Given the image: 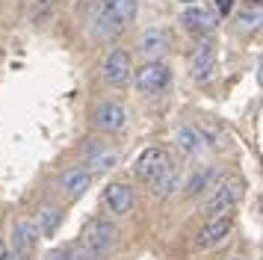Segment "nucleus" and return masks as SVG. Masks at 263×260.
I'll list each match as a JSON object with an SVG mask.
<instances>
[{"mask_svg": "<svg viewBox=\"0 0 263 260\" xmlns=\"http://www.w3.org/2000/svg\"><path fill=\"white\" fill-rule=\"evenodd\" d=\"M139 50H142V57H148V59H160L168 50V33L163 27L145 30L142 39H139Z\"/></svg>", "mask_w": 263, "mask_h": 260, "instance_id": "11", "label": "nucleus"}, {"mask_svg": "<svg viewBox=\"0 0 263 260\" xmlns=\"http://www.w3.org/2000/svg\"><path fill=\"white\" fill-rule=\"evenodd\" d=\"M130 74H133L130 53L121 50V47L109 50V57L104 59V80H107L109 86H124V83L130 80Z\"/></svg>", "mask_w": 263, "mask_h": 260, "instance_id": "5", "label": "nucleus"}, {"mask_svg": "<svg viewBox=\"0 0 263 260\" xmlns=\"http://www.w3.org/2000/svg\"><path fill=\"white\" fill-rule=\"evenodd\" d=\"M60 219H62V213L57 210V207H42V210H39V216H36V231L42 236H53V234H57V225H60Z\"/></svg>", "mask_w": 263, "mask_h": 260, "instance_id": "14", "label": "nucleus"}, {"mask_svg": "<svg viewBox=\"0 0 263 260\" xmlns=\"http://www.w3.org/2000/svg\"><path fill=\"white\" fill-rule=\"evenodd\" d=\"M39 243V231L33 222H15L12 225V246H15V254L21 257H30L33 248Z\"/></svg>", "mask_w": 263, "mask_h": 260, "instance_id": "10", "label": "nucleus"}, {"mask_svg": "<svg viewBox=\"0 0 263 260\" xmlns=\"http://www.w3.org/2000/svg\"><path fill=\"white\" fill-rule=\"evenodd\" d=\"M3 254H6V246H3V239H0V260H3Z\"/></svg>", "mask_w": 263, "mask_h": 260, "instance_id": "24", "label": "nucleus"}, {"mask_svg": "<svg viewBox=\"0 0 263 260\" xmlns=\"http://www.w3.org/2000/svg\"><path fill=\"white\" fill-rule=\"evenodd\" d=\"M3 260H27V257H21V254H15L12 251V254H3Z\"/></svg>", "mask_w": 263, "mask_h": 260, "instance_id": "23", "label": "nucleus"}, {"mask_svg": "<svg viewBox=\"0 0 263 260\" xmlns=\"http://www.w3.org/2000/svg\"><path fill=\"white\" fill-rule=\"evenodd\" d=\"M136 177L154 187V192L160 195H168L172 189L178 187V177H175V165H172V157H168L166 148H145L136 160Z\"/></svg>", "mask_w": 263, "mask_h": 260, "instance_id": "1", "label": "nucleus"}, {"mask_svg": "<svg viewBox=\"0 0 263 260\" xmlns=\"http://www.w3.org/2000/svg\"><path fill=\"white\" fill-rule=\"evenodd\" d=\"M180 24L195 35H210L216 30V15L210 9L198 6V3H192V6H186L180 12Z\"/></svg>", "mask_w": 263, "mask_h": 260, "instance_id": "7", "label": "nucleus"}, {"mask_svg": "<svg viewBox=\"0 0 263 260\" xmlns=\"http://www.w3.org/2000/svg\"><path fill=\"white\" fill-rule=\"evenodd\" d=\"M175 139H178V145H180V151H186V154H198L201 151V133L195 127H180L178 133H175Z\"/></svg>", "mask_w": 263, "mask_h": 260, "instance_id": "16", "label": "nucleus"}, {"mask_svg": "<svg viewBox=\"0 0 263 260\" xmlns=\"http://www.w3.org/2000/svg\"><path fill=\"white\" fill-rule=\"evenodd\" d=\"M168 80H172V71H168V65L163 59H148L142 68H136V74H133V86L142 95L163 92L168 86Z\"/></svg>", "mask_w": 263, "mask_h": 260, "instance_id": "4", "label": "nucleus"}, {"mask_svg": "<svg viewBox=\"0 0 263 260\" xmlns=\"http://www.w3.org/2000/svg\"><path fill=\"white\" fill-rule=\"evenodd\" d=\"M121 30H124V24L109 9H101V15H98V33L104 35V39H109V35H119Z\"/></svg>", "mask_w": 263, "mask_h": 260, "instance_id": "17", "label": "nucleus"}, {"mask_svg": "<svg viewBox=\"0 0 263 260\" xmlns=\"http://www.w3.org/2000/svg\"><path fill=\"white\" fill-rule=\"evenodd\" d=\"M104 201H107L109 213L124 216V213H130V207H133V189L127 187V183H109L107 192H104Z\"/></svg>", "mask_w": 263, "mask_h": 260, "instance_id": "12", "label": "nucleus"}, {"mask_svg": "<svg viewBox=\"0 0 263 260\" xmlns=\"http://www.w3.org/2000/svg\"><path fill=\"white\" fill-rule=\"evenodd\" d=\"M116 236H119L116 225L109 222V219L95 216V219H89V222H86V228H83V248H89L95 257H104L107 251H112V246H116Z\"/></svg>", "mask_w": 263, "mask_h": 260, "instance_id": "3", "label": "nucleus"}, {"mask_svg": "<svg viewBox=\"0 0 263 260\" xmlns=\"http://www.w3.org/2000/svg\"><path fill=\"white\" fill-rule=\"evenodd\" d=\"M104 9H109L124 27L136 18V0H104Z\"/></svg>", "mask_w": 263, "mask_h": 260, "instance_id": "15", "label": "nucleus"}, {"mask_svg": "<svg viewBox=\"0 0 263 260\" xmlns=\"http://www.w3.org/2000/svg\"><path fill=\"white\" fill-rule=\"evenodd\" d=\"M234 260H242V257H234Z\"/></svg>", "mask_w": 263, "mask_h": 260, "instance_id": "26", "label": "nucleus"}, {"mask_svg": "<svg viewBox=\"0 0 263 260\" xmlns=\"http://www.w3.org/2000/svg\"><path fill=\"white\" fill-rule=\"evenodd\" d=\"M216 9L222 12V15H228V12L234 9V0H216Z\"/></svg>", "mask_w": 263, "mask_h": 260, "instance_id": "21", "label": "nucleus"}, {"mask_svg": "<svg viewBox=\"0 0 263 260\" xmlns=\"http://www.w3.org/2000/svg\"><path fill=\"white\" fill-rule=\"evenodd\" d=\"M95 124L101 130H107V133H116L127 124V109L116 101H104V104H98L95 109Z\"/></svg>", "mask_w": 263, "mask_h": 260, "instance_id": "8", "label": "nucleus"}, {"mask_svg": "<svg viewBox=\"0 0 263 260\" xmlns=\"http://www.w3.org/2000/svg\"><path fill=\"white\" fill-rule=\"evenodd\" d=\"M48 260H68V248H57V251H50Z\"/></svg>", "mask_w": 263, "mask_h": 260, "instance_id": "22", "label": "nucleus"}, {"mask_svg": "<svg viewBox=\"0 0 263 260\" xmlns=\"http://www.w3.org/2000/svg\"><path fill=\"white\" fill-rule=\"evenodd\" d=\"M116 160H119V154L104 151V154H98V157H92V169H95V172H107V169L116 165Z\"/></svg>", "mask_w": 263, "mask_h": 260, "instance_id": "18", "label": "nucleus"}, {"mask_svg": "<svg viewBox=\"0 0 263 260\" xmlns=\"http://www.w3.org/2000/svg\"><path fill=\"white\" fill-rule=\"evenodd\" d=\"M254 3H260V0H254Z\"/></svg>", "mask_w": 263, "mask_h": 260, "instance_id": "27", "label": "nucleus"}, {"mask_svg": "<svg viewBox=\"0 0 263 260\" xmlns=\"http://www.w3.org/2000/svg\"><path fill=\"white\" fill-rule=\"evenodd\" d=\"M242 195H246V180L231 175L219 187H213L210 198L204 201V210L210 213V216H225V213H231L242 201Z\"/></svg>", "mask_w": 263, "mask_h": 260, "instance_id": "2", "label": "nucleus"}, {"mask_svg": "<svg viewBox=\"0 0 263 260\" xmlns=\"http://www.w3.org/2000/svg\"><path fill=\"white\" fill-rule=\"evenodd\" d=\"M207 183H210V172H207V175H195L192 177V183L186 187V192H190V195H198L201 187H207Z\"/></svg>", "mask_w": 263, "mask_h": 260, "instance_id": "19", "label": "nucleus"}, {"mask_svg": "<svg viewBox=\"0 0 263 260\" xmlns=\"http://www.w3.org/2000/svg\"><path fill=\"white\" fill-rule=\"evenodd\" d=\"M68 260H98V257L89 248H71V251H68Z\"/></svg>", "mask_w": 263, "mask_h": 260, "instance_id": "20", "label": "nucleus"}, {"mask_svg": "<svg viewBox=\"0 0 263 260\" xmlns=\"http://www.w3.org/2000/svg\"><path fill=\"white\" fill-rule=\"evenodd\" d=\"M180 3H186V6H192V3H195V0H180Z\"/></svg>", "mask_w": 263, "mask_h": 260, "instance_id": "25", "label": "nucleus"}, {"mask_svg": "<svg viewBox=\"0 0 263 260\" xmlns=\"http://www.w3.org/2000/svg\"><path fill=\"white\" fill-rule=\"evenodd\" d=\"M231 228H234V219L231 216H210V222L204 225L201 231H198V248H216L219 243H225L228 234H231Z\"/></svg>", "mask_w": 263, "mask_h": 260, "instance_id": "6", "label": "nucleus"}, {"mask_svg": "<svg viewBox=\"0 0 263 260\" xmlns=\"http://www.w3.org/2000/svg\"><path fill=\"white\" fill-rule=\"evenodd\" d=\"M213 71H216V45L210 39H204L198 45V50H195V57H192V77L195 80H207Z\"/></svg>", "mask_w": 263, "mask_h": 260, "instance_id": "9", "label": "nucleus"}, {"mask_svg": "<svg viewBox=\"0 0 263 260\" xmlns=\"http://www.w3.org/2000/svg\"><path fill=\"white\" fill-rule=\"evenodd\" d=\"M89 183H92V175L86 172V169H68L65 175H62V189L68 192V195H83L86 189H89Z\"/></svg>", "mask_w": 263, "mask_h": 260, "instance_id": "13", "label": "nucleus"}]
</instances>
